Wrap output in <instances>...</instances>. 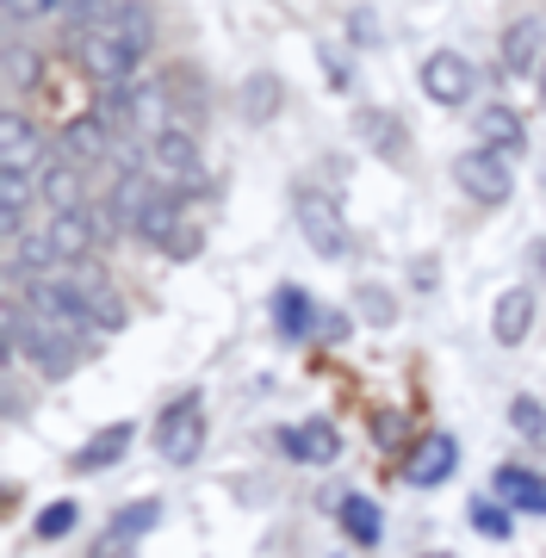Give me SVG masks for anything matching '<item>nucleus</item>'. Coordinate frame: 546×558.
<instances>
[{
    "label": "nucleus",
    "mask_w": 546,
    "mask_h": 558,
    "mask_svg": "<svg viewBox=\"0 0 546 558\" xmlns=\"http://www.w3.org/2000/svg\"><path fill=\"white\" fill-rule=\"evenodd\" d=\"M75 521H82V509H75L69 497H62V502H50V509H38V521H32V534H38V539H62L69 527H75Z\"/></svg>",
    "instance_id": "27"
},
{
    "label": "nucleus",
    "mask_w": 546,
    "mask_h": 558,
    "mask_svg": "<svg viewBox=\"0 0 546 558\" xmlns=\"http://www.w3.org/2000/svg\"><path fill=\"white\" fill-rule=\"evenodd\" d=\"M280 447L299 465H329V459L342 453V435H336V422H324V416H311V422H292L280 435Z\"/></svg>",
    "instance_id": "13"
},
{
    "label": "nucleus",
    "mask_w": 546,
    "mask_h": 558,
    "mask_svg": "<svg viewBox=\"0 0 546 558\" xmlns=\"http://www.w3.org/2000/svg\"><path fill=\"white\" fill-rule=\"evenodd\" d=\"M38 81V57L25 50V44H7V87L20 94V87H32Z\"/></svg>",
    "instance_id": "28"
},
{
    "label": "nucleus",
    "mask_w": 546,
    "mask_h": 558,
    "mask_svg": "<svg viewBox=\"0 0 546 558\" xmlns=\"http://www.w3.org/2000/svg\"><path fill=\"white\" fill-rule=\"evenodd\" d=\"M199 248H205V230H199V223H193V218H186L181 230L168 236V248H162V255H174V260H193V255H199Z\"/></svg>",
    "instance_id": "30"
},
{
    "label": "nucleus",
    "mask_w": 546,
    "mask_h": 558,
    "mask_svg": "<svg viewBox=\"0 0 546 558\" xmlns=\"http://www.w3.org/2000/svg\"><path fill=\"white\" fill-rule=\"evenodd\" d=\"M354 137H361L379 161H410V131H404V119L385 112V106H361V112H354Z\"/></svg>",
    "instance_id": "9"
},
{
    "label": "nucleus",
    "mask_w": 546,
    "mask_h": 558,
    "mask_svg": "<svg viewBox=\"0 0 546 558\" xmlns=\"http://www.w3.org/2000/svg\"><path fill=\"white\" fill-rule=\"evenodd\" d=\"M292 218H299L311 255L324 260H342L348 255V218H342V199H329L324 186H299L292 193Z\"/></svg>",
    "instance_id": "1"
},
{
    "label": "nucleus",
    "mask_w": 546,
    "mask_h": 558,
    "mask_svg": "<svg viewBox=\"0 0 546 558\" xmlns=\"http://www.w3.org/2000/svg\"><path fill=\"white\" fill-rule=\"evenodd\" d=\"M453 186L478 205H509V193H515L509 156H497V149H465V156H453Z\"/></svg>",
    "instance_id": "4"
},
{
    "label": "nucleus",
    "mask_w": 546,
    "mask_h": 558,
    "mask_svg": "<svg viewBox=\"0 0 546 558\" xmlns=\"http://www.w3.org/2000/svg\"><path fill=\"white\" fill-rule=\"evenodd\" d=\"M137 50L119 38V32H106V25H94V32H82V69L94 75V87H124V81H137Z\"/></svg>",
    "instance_id": "5"
},
{
    "label": "nucleus",
    "mask_w": 546,
    "mask_h": 558,
    "mask_svg": "<svg viewBox=\"0 0 546 558\" xmlns=\"http://www.w3.org/2000/svg\"><path fill=\"white\" fill-rule=\"evenodd\" d=\"M274 317H280V336H311V323H324L299 286H280V292H274Z\"/></svg>",
    "instance_id": "22"
},
{
    "label": "nucleus",
    "mask_w": 546,
    "mask_h": 558,
    "mask_svg": "<svg viewBox=\"0 0 546 558\" xmlns=\"http://www.w3.org/2000/svg\"><path fill=\"white\" fill-rule=\"evenodd\" d=\"M181 199L186 193H174V186H156V199L143 205V218L131 223V242H143V248H168V236L186 223Z\"/></svg>",
    "instance_id": "12"
},
{
    "label": "nucleus",
    "mask_w": 546,
    "mask_h": 558,
    "mask_svg": "<svg viewBox=\"0 0 546 558\" xmlns=\"http://www.w3.org/2000/svg\"><path fill=\"white\" fill-rule=\"evenodd\" d=\"M57 7H62V0H7V20L20 25V20H32V13L44 20V13H57Z\"/></svg>",
    "instance_id": "33"
},
{
    "label": "nucleus",
    "mask_w": 546,
    "mask_h": 558,
    "mask_svg": "<svg viewBox=\"0 0 546 558\" xmlns=\"http://www.w3.org/2000/svg\"><path fill=\"white\" fill-rule=\"evenodd\" d=\"M534 274H541V279H546V236H541V242H534Z\"/></svg>",
    "instance_id": "35"
},
{
    "label": "nucleus",
    "mask_w": 546,
    "mask_h": 558,
    "mask_svg": "<svg viewBox=\"0 0 546 558\" xmlns=\"http://www.w3.org/2000/svg\"><path fill=\"white\" fill-rule=\"evenodd\" d=\"M106 149H112V131H106L94 112H82V119H69L57 131V156L62 161H82V168H87V161H100Z\"/></svg>",
    "instance_id": "19"
},
{
    "label": "nucleus",
    "mask_w": 546,
    "mask_h": 558,
    "mask_svg": "<svg viewBox=\"0 0 546 558\" xmlns=\"http://www.w3.org/2000/svg\"><path fill=\"white\" fill-rule=\"evenodd\" d=\"M423 94L435 106H447V112H453V106H465L472 100V87H478V75H472V62L460 57V50H428L423 57Z\"/></svg>",
    "instance_id": "6"
},
{
    "label": "nucleus",
    "mask_w": 546,
    "mask_h": 558,
    "mask_svg": "<svg viewBox=\"0 0 546 558\" xmlns=\"http://www.w3.org/2000/svg\"><path fill=\"white\" fill-rule=\"evenodd\" d=\"M534 87H541V106H546V62H541V75H534Z\"/></svg>",
    "instance_id": "36"
},
{
    "label": "nucleus",
    "mask_w": 546,
    "mask_h": 558,
    "mask_svg": "<svg viewBox=\"0 0 546 558\" xmlns=\"http://www.w3.org/2000/svg\"><path fill=\"white\" fill-rule=\"evenodd\" d=\"M453 465H460V440L435 428V435H423V440L404 453V484H416V490H435V484L453 478Z\"/></svg>",
    "instance_id": "8"
},
{
    "label": "nucleus",
    "mask_w": 546,
    "mask_h": 558,
    "mask_svg": "<svg viewBox=\"0 0 546 558\" xmlns=\"http://www.w3.org/2000/svg\"><path fill=\"white\" fill-rule=\"evenodd\" d=\"M317 62H324V81H329V94H348L354 87V69H348V57H336V50H317Z\"/></svg>",
    "instance_id": "31"
},
{
    "label": "nucleus",
    "mask_w": 546,
    "mask_h": 558,
    "mask_svg": "<svg viewBox=\"0 0 546 558\" xmlns=\"http://www.w3.org/2000/svg\"><path fill=\"white\" fill-rule=\"evenodd\" d=\"M131 435H137L131 422H106L100 435H94V440L82 447V453L69 459V472H82V478H87V472H112V465H119V459L131 453Z\"/></svg>",
    "instance_id": "18"
},
{
    "label": "nucleus",
    "mask_w": 546,
    "mask_h": 558,
    "mask_svg": "<svg viewBox=\"0 0 546 558\" xmlns=\"http://www.w3.org/2000/svg\"><path fill=\"white\" fill-rule=\"evenodd\" d=\"M162 94H168V112H174V124L199 131V119H205V81H199V69H186V62L162 69Z\"/></svg>",
    "instance_id": "15"
},
{
    "label": "nucleus",
    "mask_w": 546,
    "mask_h": 558,
    "mask_svg": "<svg viewBox=\"0 0 546 558\" xmlns=\"http://www.w3.org/2000/svg\"><path fill=\"white\" fill-rule=\"evenodd\" d=\"M38 199L50 205V211H87V168L82 161H50L38 174Z\"/></svg>",
    "instance_id": "14"
},
{
    "label": "nucleus",
    "mask_w": 546,
    "mask_h": 558,
    "mask_svg": "<svg viewBox=\"0 0 546 558\" xmlns=\"http://www.w3.org/2000/svg\"><path fill=\"white\" fill-rule=\"evenodd\" d=\"M87 558H137V539L119 534V527H100V534H94V546H87Z\"/></svg>",
    "instance_id": "29"
},
{
    "label": "nucleus",
    "mask_w": 546,
    "mask_h": 558,
    "mask_svg": "<svg viewBox=\"0 0 546 558\" xmlns=\"http://www.w3.org/2000/svg\"><path fill=\"white\" fill-rule=\"evenodd\" d=\"M100 25H106V32H119L137 57L156 44V20H149V7H143V0H112V13H106Z\"/></svg>",
    "instance_id": "21"
},
{
    "label": "nucleus",
    "mask_w": 546,
    "mask_h": 558,
    "mask_svg": "<svg viewBox=\"0 0 546 558\" xmlns=\"http://www.w3.org/2000/svg\"><path fill=\"white\" fill-rule=\"evenodd\" d=\"M361 311H366V317H373V323H391V317H398V304L385 299L379 286H366V292H361Z\"/></svg>",
    "instance_id": "32"
},
{
    "label": "nucleus",
    "mask_w": 546,
    "mask_h": 558,
    "mask_svg": "<svg viewBox=\"0 0 546 558\" xmlns=\"http://www.w3.org/2000/svg\"><path fill=\"white\" fill-rule=\"evenodd\" d=\"M75 274V292H82V311L87 323L100 329V336H119L124 323H131V304L112 292V279H106V267H69Z\"/></svg>",
    "instance_id": "7"
},
{
    "label": "nucleus",
    "mask_w": 546,
    "mask_h": 558,
    "mask_svg": "<svg viewBox=\"0 0 546 558\" xmlns=\"http://www.w3.org/2000/svg\"><path fill=\"white\" fill-rule=\"evenodd\" d=\"M143 161H149L156 186H174V193L199 186V131L168 124V131H156V137L143 143Z\"/></svg>",
    "instance_id": "2"
},
{
    "label": "nucleus",
    "mask_w": 546,
    "mask_h": 558,
    "mask_svg": "<svg viewBox=\"0 0 546 558\" xmlns=\"http://www.w3.org/2000/svg\"><path fill=\"white\" fill-rule=\"evenodd\" d=\"M342 527H348V539H361V546H379V509H373L366 497H354V490L342 497Z\"/></svg>",
    "instance_id": "25"
},
{
    "label": "nucleus",
    "mask_w": 546,
    "mask_h": 558,
    "mask_svg": "<svg viewBox=\"0 0 546 558\" xmlns=\"http://www.w3.org/2000/svg\"><path fill=\"white\" fill-rule=\"evenodd\" d=\"M286 106V81L274 75V69H255V75H243V124H274Z\"/></svg>",
    "instance_id": "20"
},
{
    "label": "nucleus",
    "mask_w": 546,
    "mask_h": 558,
    "mask_svg": "<svg viewBox=\"0 0 546 558\" xmlns=\"http://www.w3.org/2000/svg\"><path fill=\"white\" fill-rule=\"evenodd\" d=\"M465 521H472V534H485V539H509V534H515L509 502H497V497H472V502H465Z\"/></svg>",
    "instance_id": "23"
},
{
    "label": "nucleus",
    "mask_w": 546,
    "mask_h": 558,
    "mask_svg": "<svg viewBox=\"0 0 546 558\" xmlns=\"http://www.w3.org/2000/svg\"><path fill=\"white\" fill-rule=\"evenodd\" d=\"M162 521V497H137V502H124L119 515L106 521V527H119V534H131V539H143L149 527Z\"/></svg>",
    "instance_id": "26"
},
{
    "label": "nucleus",
    "mask_w": 546,
    "mask_h": 558,
    "mask_svg": "<svg viewBox=\"0 0 546 558\" xmlns=\"http://www.w3.org/2000/svg\"><path fill=\"white\" fill-rule=\"evenodd\" d=\"M509 428L527 440V447H546V403L541 398H509Z\"/></svg>",
    "instance_id": "24"
},
{
    "label": "nucleus",
    "mask_w": 546,
    "mask_h": 558,
    "mask_svg": "<svg viewBox=\"0 0 546 558\" xmlns=\"http://www.w3.org/2000/svg\"><path fill=\"white\" fill-rule=\"evenodd\" d=\"M156 453L168 465H193L205 453V398L199 391H186V398H174L162 410V422H156Z\"/></svg>",
    "instance_id": "3"
},
{
    "label": "nucleus",
    "mask_w": 546,
    "mask_h": 558,
    "mask_svg": "<svg viewBox=\"0 0 546 558\" xmlns=\"http://www.w3.org/2000/svg\"><path fill=\"white\" fill-rule=\"evenodd\" d=\"M472 131H478V149H497V156H522V149H527V124H522V112H515V106H503V100L478 106Z\"/></svg>",
    "instance_id": "11"
},
{
    "label": "nucleus",
    "mask_w": 546,
    "mask_h": 558,
    "mask_svg": "<svg viewBox=\"0 0 546 558\" xmlns=\"http://www.w3.org/2000/svg\"><path fill=\"white\" fill-rule=\"evenodd\" d=\"M541 38H546V25L534 20V13H527V20H515V25H503V69L509 75H541Z\"/></svg>",
    "instance_id": "17"
},
{
    "label": "nucleus",
    "mask_w": 546,
    "mask_h": 558,
    "mask_svg": "<svg viewBox=\"0 0 546 558\" xmlns=\"http://www.w3.org/2000/svg\"><path fill=\"white\" fill-rule=\"evenodd\" d=\"M423 558H453V553H423Z\"/></svg>",
    "instance_id": "37"
},
{
    "label": "nucleus",
    "mask_w": 546,
    "mask_h": 558,
    "mask_svg": "<svg viewBox=\"0 0 546 558\" xmlns=\"http://www.w3.org/2000/svg\"><path fill=\"white\" fill-rule=\"evenodd\" d=\"M534 317H541V304H534L527 286L497 292V304H490V336H497V348H522L527 329H534Z\"/></svg>",
    "instance_id": "10"
},
{
    "label": "nucleus",
    "mask_w": 546,
    "mask_h": 558,
    "mask_svg": "<svg viewBox=\"0 0 546 558\" xmlns=\"http://www.w3.org/2000/svg\"><path fill=\"white\" fill-rule=\"evenodd\" d=\"M410 279H416V286H435V255L416 260V274H410Z\"/></svg>",
    "instance_id": "34"
},
{
    "label": "nucleus",
    "mask_w": 546,
    "mask_h": 558,
    "mask_svg": "<svg viewBox=\"0 0 546 558\" xmlns=\"http://www.w3.org/2000/svg\"><path fill=\"white\" fill-rule=\"evenodd\" d=\"M490 497L509 502V509H527V515H546V478L541 472H527V465H497Z\"/></svg>",
    "instance_id": "16"
}]
</instances>
